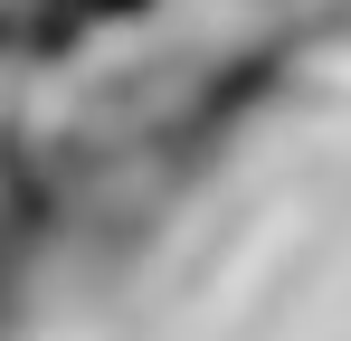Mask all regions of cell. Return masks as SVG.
Segmentation results:
<instances>
[{
	"mask_svg": "<svg viewBox=\"0 0 351 341\" xmlns=\"http://www.w3.org/2000/svg\"><path fill=\"white\" fill-rule=\"evenodd\" d=\"M76 10H95V19H123V10H143V0H76Z\"/></svg>",
	"mask_w": 351,
	"mask_h": 341,
	"instance_id": "cell-1",
	"label": "cell"
}]
</instances>
